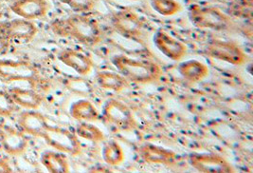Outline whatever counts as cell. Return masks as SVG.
Returning a JSON list of instances; mask_svg holds the SVG:
<instances>
[{
    "instance_id": "cell-1",
    "label": "cell",
    "mask_w": 253,
    "mask_h": 173,
    "mask_svg": "<svg viewBox=\"0 0 253 173\" xmlns=\"http://www.w3.org/2000/svg\"><path fill=\"white\" fill-rule=\"evenodd\" d=\"M50 30L54 35L75 39L85 46H96L103 39L99 22L89 15L81 13L54 19L50 23Z\"/></svg>"
},
{
    "instance_id": "cell-2",
    "label": "cell",
    "mask_w": 253,
    "mask_h": 173,
    "mask_svg": "<svg viewBox=\"0 0 253 173\" xmlns=\"http://www.w3.org/2000/svg\"><path fill=\"white\" fill-rule=\"evenodd\" d=\"M112 64L127 81L136 84H149L159 80L162 75V69L159 64L127 57L116 55L111 58Z\"/></svg>"
},
{
    "instance_id": "cell-3",
    "label": "cell",
    "mask_w": 253,
    "mask_h": 173,
    "mask_svg": "<svg viewBox=\"0 0 253 173\" xmlns=\"http://www.w3.org/2000/svg\"><path fill=\"white\" fill-rule=\"evenodd\" d=\"M189 18L198 29H208L217 32L230 31L236 27L230 15L222 12L217 7L192 5L189 9Z\"/></svg>"
},
{
    "instance_id": "cell-4",
    "label": "cell",
    "mask_w": 253,
    "mask_h": 173,
    "mask_svg": "<svg viewBox=\"0 0 253 173\" xmlns=\"http://www.w3.org/2000/svg\"><path fill=\"white\" fill-rule=\"evenodd\" d=\"M0 81L5 84L29 82L35 89L41 82V76L38 69L29 61L3 59L0 60Z\"/></svg>"
},
{
    "instance_id": "cell-5",
    "label": "cell",
    "mask_w": 253,
    "mask_h": 173,
    "mask_svg": "<svg viewBox=\"0 0 253 173\" xmlns=\"http://www.w3.org/2000/svg\"><path fill=\"white\" fill-rule=\"evenodd\" d=\"M111 24L119 35L127 39L141 42L144 36L145 22L132 9H123L114 12L111 16Z\"/></svg>"
},
{
    "instance_id": "cell-6",
    "label": "cell",
    "mask_w": 253,
    "mask_h": 173,
    "mask_svg": "<svg viewBox=\"0 0 253 173\" xmlns=\"http://www.w3.org/2000/svg\"><path fill=\"white\" fill-rule=\"evenodd\" d=\"M41 138L44 139L50 148L70 156H77L82 152V145L77 134L67 128L48 124Z\"/></svg>"
},
{
    "instance_id": "cell-7",
    "label": "cell",
    "mask_w": 253,
    "mask_h": 173,
    "mask_svg": "<svg viewBox=\"0 0 253 173\" xmlns=\"http://www.w3.org/2000/svg\"><path fill=\"white\" fill-rule=\"evenodd\" d=\"M206 54L210 58L230 63L234 66H241L248 62V55L241 47L231 41L214 39L209 42Z\"/></svg>"
},
{
    "instance_id": "cell-8",
    "label": "cell",
    "mask_w": 253,
    "mask_h": 173,
    "mask_svg": "<svg viewBox=\"0 0 253 173\" xmlns=\"http://www.w3.org/2000/svg\"><path fill=\"white\" fill-rule=\"evenodd\" d=\"M102 114L105 121L122 130H132L137 125L131 110L117 99H108L104 103Z\"/></svg>"
},
{
    "instance_id": "cell-9",
    "label": "cell",
    "mask_w": 253,
    "mask_h": 173,
    "mask_svg": "<svg viewBox=\"0 0 253 173\" xmlns=\"http://www.w3.org/2000/svg\"><path fill=\"white\" fill-rule=\"evenodd\" d=\"M188 159L190 165L199 173H234L230 162L216 153H192Z\"/></svg>"
},
{
    "instance_id": "cell-10",
    "label": "cell",
    "mask_w": 253,
    "mask_h": 173,
    "mask_svg": "<svg viewBox=\"0 0 253 173\" xmlns=\"http://www.w3.org/2000/svg\"><path fill=\"white\" fill-rule=\"evenodd\" d=\"M38 33L36 24L24 18H16L0 23V35L11 41L28 43L35 38Z\"/></svg>"
},
{
    "instance_id": "cell-11",
    "label": "cell",
    "mask_w": 253,
    "mask_h": 173,
    "mask_svg": "<svg viewBox=\"0 0 253 173\" xmlns=\"http://www.w3.org/2000/svg\"><path fill=\"white\" fill-rule=\"evenodd\" d=\"M29 146L25 132L15 127L0 124V147L10 156H21Z\"/></svg>"
},
{
    "instance_id": "cell-12",
    "label": "cell",
    "mask_w": 253,
    "mask_h": 173,
    "mask_svg": "<svg viewBox=\"0 0 253 173\" xmlns=\"http://www.w3.org/2000/svg\"><path fill=\"white\" fill-rule=\"evenodd\" d=\"M10 9L19 17L33 21L45 17L50 9V4L47 0H14Z\"/></svg>"
},
{
    "instance_id": "cell-13",
    "label": "cell",
    "mask_w": 253,
    "mask_h": 173,
    "mask_svg": "<svg viewBox=\"0 0 253 173\" xmlns=\"http://www.w3.org/2000/svg\"><path fill=\"white\" fill-rule=\"evenodd\" d=\"M153 41L161 54L175 62L182 60L187 55V47L184 43L162 30L155 34Z\"/></svg>"
},
{
    "instance_id": "cell-14",
    "label": "cell",
    "mask_w": 253,
    "mask_h": 173,
    "mask_svg": "<svg viewBox=\"0 0 253 173\" xmlns=\"http://www.w3.org/2000/svg\"><path fill=\"white\" fill-rule=\"evenodd\" d=\"M138 152L140 158L149 164L172 166L177 160V155L174 151L154 144L141 145Z\"/></svg>"
},
{
    "instance_id": "cell-15",
    "label": "cell",
    "mask_w": 253,
    "mask_h": 173,
    "mask_svg": "<svg viewBox=\"0 0 253 173\" xmlns=\"http://www.w3.org/2000/svg\"><path fill=\"white\" fill-rule=\"evenodd\" d=\"M58 59L80 75H87L94 66L90 57L73 49H65L61 51L58 55Z\"/></svg>"
},
{
    "instance_id": "cell-16",
    "label": "cell",
    "mask_w": 253,
    "mask_h": 173,
    "mask_svg": "<svg viewBox=\"0 0 253 173\" xmlns=\"http://www.w3.org/2000/svg\"><path fill=\"white\" fill-rule=\"evenodd\" d=\"M18 125L26 134L41 138L45 128L48 125L46 116L36 110H28L21 113L18 119Z\"/></svg>"
},
{
    "instance_id": "cell-17",
    "label": "cell",
    "mask_w": 253,
    "mask_h": 173,
    "mask_svg": "<svg viewBox=\"0 0 253 173\" xmlns=\"http://www.w3.org/2000/svg\"><path fill=\"white\" fill-rule=\"evenodd\" d=\"M14 102L26 110H38L44 102V97L35 89H22L15 87L10 90Z\"/></svg>"
},
{
    "instance_id": "cell-18",
    "label": "cell",
    "mask_w": 253,
    "mask_h": 173,
    "mask_svg": "<svg viewBox=\"0 0 253 173\" xmlns=\"http://www.w3.org/2000/svg\"><path fill=\"white\" fill-rule=\"evenodd\" d=\"M177 70L184 79L193 83L205 79L210 73L207 65L196 59L181 62L177 66Z\"/></svg>"
},
{
    "instance_id": "cell-19",
    "label": "cell",
    "mask_w": 253,
    "mask_h": 173,
    "mask_svg": "<svg viewBox=\"0 0 253 173\" xmlns=\"http://www.w3.org/2000/svg\"><path fill=\"white\" fill-rule=\"evenodd\" d=\"M41 163L48 173H69L70 167L68 157L60 151L46 150L41 155Z\"/></svg>"
},
{
    "instance_id": "cell-20",
    "label": "cell",
    "mask_w": 253,
    "mask_h": 173,
    "mask_svg": "<svg viewBox=\"0 0 253 173\" xmlns=\"http://www.w3.org/2000/svg\"><path fill=\"white\" fill-rule=\"evenodd\" d=\"M69 115L73 119L82 122L96 121L100 116L97 108L86 99H79L73 102L69 109Z\"/></svg>"
},
{
    "instance_id": "cell-21",
    "label": "cell",
    "mask_w": 253,
    "mask_h": 173,
    "mask_svg": "<svg viewBox=\"0 0 253 173\" xmlns=\"http://www.w3.org/2000/svg\"><path fill=\"white\" fill-rule=\"evenodd\" d=\"M96 81L101 88L114 93H120L128 87V81L121 73L109 70L98 72Z\"/></svg>"
},
{
    "instance_id": "cell-22",
    "label": "cell",
    "mask_w": 253,
    "mask_h": 173,
    "mask_svg": "<svg viewBox=\"0 0 253 173\" xmlns=\"http://www.w3.org/2000/svg\"><path fill=\"white\" fill-rule=\"evenodd\" d=\"M102 155L104 161L112 167L120 166L126 159L123 147L115 140H109L104 144Z\"/></svg>"
},
{
    "instance_id": "cell-23",
    "label": "cell",
    "mask_w": 253,
    "mask_h": 173,
    "mask_svg": "<svg viewBox=\"0 0 253 173\" xmlns=\"http://www.w3.org/2000/svg\"><path fill=\"white\" fill-rule=\"evenodd\" d=\"M151 7L162 16H173L182 11V5L177 0H151Z\"/></svg>"
},
{
    "instance_id": "cell-24",
    "label": "cell",
    "mask_w": 253,
    "mask_h": 173,
    "mask_svg": "<svg viewBox=\"0 0 253 173\" xmlns=\"http://www.w3.org/2000/svg\"><path fill=\"white\" fill-rule=\"evenodd\" d=\"M76 134L78 137L90 141L93 143H101L104 141V132L88 122H82L76 128Z\"/></svg>"
},
{
    "instance_id": "cell-25",
    "label": "cell",
    "mask_w": 253,
    "mask_h": 173,
    "mask_svg": "<svg viewBox=\"0 0 253 173\" xmlns=\"http://www.w3.org/2000/svg\"><path fill=\"white\" fill-rule=\"evenodd\" d=\"M229 12L234 17L252 19L253 0H235L230 4Z\"/></svg>"
},
{
    "instance_id": "cell-26",
    "label": "cell",
    "mask_w": 253,
    "mask_h": 173,
    "mask_svg": "<svg viewBox=\"0 0 253 173\" xmlns=\"http://www.w3.org/2000/svg\"><path fill=\"white\" fill-rule=\"evenodd\" d=\"M19 110L20 107L14 102L10 93L0 90V117H11Z\"/></svg>"
},
{
    "instance_id": "cell-27",
    "label": "cell",
    "mask_w": 253,
    "mask_h": 173,
    "mask_svg": "<svg viewBox=\"0 0 253 173\" xmlns=\"http://www.w3.org/2000/svg\"><path fill=\"white\" fill-rule=\"evenodd\" d=\"M59 1L67 5L72 11L78 13L91 12L97 3V0H59Z\"/></svg>"
},
{
    "instance_id": "cell-28",
    "label": "cell",
    "mask_w": 253,
    "mask_h": 173,
    "mask_svg": "<svg viewBox=\"0 0 253 173\" xmlns=\"http://www.w3.org/2000/svg\"><path fill=\"white\" fill-rule=\"evenodd\" d=\"M12 45V41L8 38L0 35V55L6 54Z\"/></svg>"
},
{
    "instance_id": "cell-29",
    "label": "cell",
    "mask_w": 253,
    "mask_h": 173,
    "mask_svg": "<svg viewBox=\"0 0 253 173\" xmlns=\"http://www.w3.org/2000/svg\"><path fill=\"white\" fill-rule=\"evenodd\" d=\"M0 173H13L10 163L2 158H0Z\"/></svg>"
},
{
    "instance_id": "cell-30",
    "label": "cell",
    "mask_w": 253,
    "mask_h": 173,
    "mask_svg": "<svg viewBox=\"0 0 253 173\" xmlns=\"http://www.w3.org/2000/svg\"><path fill=\"white\" fill-rule=\"evenodd\" d=\"M1 8H2V3L0 2V10H1Z\"/></svg>"
},
{
    "instance_id": "cell-31",
    "label": "cell",
    "mask_w": 253,
    "mask_h": 173,
    "mask_svg": "<svg viewBox=\"0 0 253 173\" xmlns=\"http://www.w3.org/2000/svg\"><path fill=\"white\" fill-rule=\"evenodd\" d=\"M130 1H138V0H130Z\"/></svg>"
},
{
    "instance_id": "cell-32",
    "label": "cell",
    "mask_w": 253,
    "mask_h": 173,
    "mask_svg": "<svg viewBox=\"0 0 253 173\" xmlns=\"http://www.w3.org/2000/svg\"><path fill=\"white\" fill-rule=\"evenodd\" d=\"M215 1H216V0H215Z\"/></svg>"
}]
</instances>
